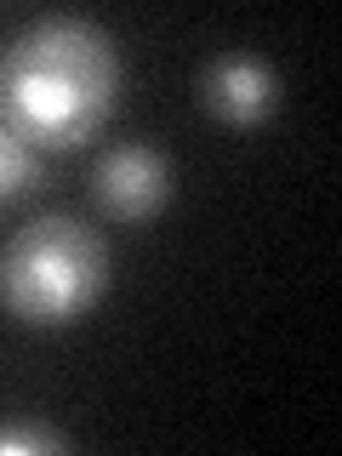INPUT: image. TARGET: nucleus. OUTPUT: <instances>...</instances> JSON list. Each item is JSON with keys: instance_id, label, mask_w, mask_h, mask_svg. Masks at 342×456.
Returning <instances> with one entry per match:
<instances>
[{"instance_id": "3", "label": "nucleus", "mask_w": 342, "mask_h": 456, "mask_svg": "<svg viewBox=\"0 0 342 456\" xmlns=\"http://www.w3.org/2000/svg\"><path fill=\"white\" fill-rule=\"evenodd\" d=\"M92 194L109 217L120 223H149L171 200V160L149 142H114L92 166Z\"/></svg>"}, {"instance_id": "2", "label": "nucleus", "mask_w": 342, "mask_h": 456, "mask_svg": "<svg viewBox=\"0 0 342 456\" xmlns=\"http://www.w3.org/2000/svg\"><path fill=\"white\" fill-rule=\"evenodd\" d=\"M109 246L92 223L46 211L0 246V303L23 325H69L103 297Z\"/></svg>"}, {"instance_id": "4", "label": "nucleus", "mask_w": 342, "mask_h": 456, "mask_svg": "<svg viewBox=\"0 0 342 456\" xmlns=\"http://www.w3.org/2000/svg\"><path fill=\"white\" fill-rule=\"evenodd\" d=\"M200 92H206V109L223 126H240V132L263 126L280 109V75L263 52H217L206 63Z\"/></svg>"}, {"instance_id": "5", "label": "nucleus", "mask_w": 342, "mask_h": 456, "mask_svg": "<svg viewBox=\"0 0 342 456\" xmlns=\"http://www.w3.org/2000/svg\"><path fill=\"white\" fill-rule=\"evenodd\" d=\"M35 171H40V149L0 120V206H6V200H18L28 183H35Z\"/></svg>"}, {"instance_id": "6", "label": "nucleus", "mask_w": 342, "mask_h": 456, "mask_svg": "<svg viewBox=\"0 0 342 456\" xmlns=\"http://www.w3.org/2000/svg\"><path fill=\"white\" fill-rule=\"evenodd\" d=\"M46 451H69V439L46 422H6L0 428V456H46Z\"/></svg>"}, {"instance_id": "1", "label": "nucleus", "mask_w": 342, "mask_h": 456, "mask_svg": "<svg viewBox=\"0 0 342 456\" xmlns=\"http://www.w3.org/2000/svg\"><path fill=\"white\" fill-rule=\"evenodd\" d=\"M120 103V52L80 12L35 18L0 52V120L35 149H80Z\"/></svg>"}]
</instances>
